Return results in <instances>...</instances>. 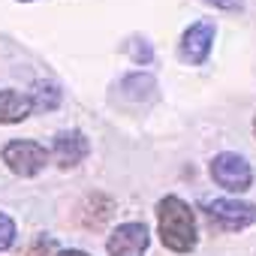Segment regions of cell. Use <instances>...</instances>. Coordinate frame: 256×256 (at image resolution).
<instances>
[{"label": "cell", "mask_w": 256, "mask_h": 256, "mask_svg": "<svg viewBox=\"0 0 256 256\" xmlns=\"http://www.w3.org/2000/svg\"><path fill=\"white\" fill-rule=\"evenodd\" d=\"M157 229L163 247H169L172 253H190L199 241L196 214L181 196H166L157 202Z\"/></svg>", "instance_id": "1"}, {"label": "cell", "mask_w": 256, "mask_h": 256, "mask_svg": "<svg viewBox=\"0 0 256 256\" xmlns=\"http://www.w3.org/2000/svg\"><path fill=\"white\" fill-rule=\"evenodd\" d=\"M0 157H4L6 169L18 178H36L46 163H48V151L40 145V142H30V139H12L4 145V151H0Z\"/></svg>", "instance_id": "2"}, {"label": "cell", "mask_w": 256, "mask_h": 256, "mask_svg": "<svg viewBox=\"0 0 256 256\" xmlns=\"http://www.w3.org/2000/svg\"><path fill=\"white\" fill-rule=\"evenodd\" d=\"M211 178L217 187L229 190V193H244L253 187V166L241 157V154H232V151H223L211 160L208 166Z\"/></svg>", "instance_id": "3"}, {"label": "cell", "mask_w": 256, "mask_h": 256, "mask_svg": "<svg viewBox=\"0 0 256 256\" xmlns=\"http://www.w3.org/2000/svg\"><path fill=\"white\" fill-rule=\"evenodd\" d=\"M205 214H208L211 226H217L223 232H241V229L256 223V205H250L244 199H214V202H205Z\"/></svg>", "instance_id": "4"}, {"label": "cell", "mask_w": 256, "mask_h": 256, "mask_svg": "<svg viewBox=\"0 0 256 256\" xmlns=\"http://www.w3.org/2000/svg\"><path fill=\"white\" fill-rule=\"evenodd\" d=\"M214 36H217V28L214 22L202 18L196 24H190L181 36V46H178V54L184 64L190 66H202L208 58H211V48H214Z\"/></svg>", "instance_id": "5"}, {"label": "cell", "mask_w": 256, "mask_h": 256, "mask_svg": "<svg viewBox=\"0 0 256 256\" xmlns=\"http://www.w3.org/2000/svg\"><path fill=\"white\" fill-rule=\"evenodd\" d=\"M148 244H151L148 226L139 223V220H133V223H120L108 235L106 250H108V256H145Z\"/></svg>", "instance_id": "6"}, {"label": "cell", "mask_w": 256, "mask_h": 256, "mask_svg": "<svg viewBox=\"0 0 256 256\" xmlns=\"http://www.w3.org/2000/svg\"><path fill=\"white\" fill-rule=\"evenodd\" d=\"M88 154H90V142L82 130H60L52 142L48 160H54L60 169H76Z\"/></svg>", "instance_id": "7"}, {"label": "cell", "mask_w": 256, "mask_h": 256, "mask_svg": "<svg viewBox=\"0 0 256 256\" xmlns=\"http://www.w3.org/2000/svg\"><path fill=\"white\" fill-rule=\"evenodd\" d=\"M34 114L28 94H18L12 88L0 90V124H22Z\"/></svg>", "instance_id": "8"}, {"label": "cell", "mask_w": 256, "mask_h": 256, "mask_svg": "<svg viewBox=\"0 0 256 256\" xmlns=\"http://www.w3.org/2000/svg\"><path fill=\"white\" fill-rule=\"evenodd\" d=\"M118 90L124 96H130L136 102H145V100H154L157 96V78L151 72H130V76H124Z\"/></svg>", "instance_id": "9"}, {"label": "cell", "mask_w": 256, "mask_h": 256, "mask_svg": "<svg viewBox=\"0 0 256 256\" xmlns=\"http://www.w3.org/2000/svg\"><path fill=\"white\" fill-rule=\"evenodd\" d=\"M28 100H30V108L34 112H54L60 106V100H64V90L54 82H36L30 88Z\"/></svg>", "instance_id": "10"}, {"label": "cell", "mask_w": 256, "mask_h": 256, "mask_svg": "<svg viewBox=\"0 0 256 256\" xmlns=\"http://www.w3.org/2000/svg\"><path fill=\"white\" fill-rule=\"evenodd\" d=\"M124 52L130 54L136 64H142V66H148L151 60H154V48H151V42L148 40H130L124 46Z\"/></svg>", "instance_id": "11"}, {"label": "cell", "mask_w": 256, "mask_h": 256, "mask_svg": "<svg viewBox=\"0 0 256 256\" xmlns=\"http://www.w3.org/2000/svg\"><path fill=\"white\" fill-rule=\"evenodd\" d=\"M12 244H16V220L0 211V253L10 250Z\"/></svg>", "instance_id": "12"}, {"label": "cell", "mask_w": 256, "mask_h": 256, "mask_svg": "<svg viewBox=\"0 0 256 256\" xmlns=\"http://www.w3.org/2000/svg\"><path fill=\"white\" fill-rule=\"evenodd\" d=\"M54 253H58V244L54 238H46V235H36L34 247L28 250V256H54Z\"/></svg>", "instance_id": "13"}, {"label": "cell", "mask_w": 256, "mask_h": 256, "mask_svg": "<svg viewBox=\"0 0 256 256\" xmlns=\"http://www.w3.org/2000/svg\"><path fill=\"white\" fill-rule=\"evenodd\" d=\"M205 4H211L214 10H223V12H238L244 6V0H205Z\"/></svg>", "instance_id": "14"}, {"label": "cell", "mask_w": 256, "mask_h": 256, "mask_svg": "<svg viewBox=\"0 0 256 256\" xmlns=\"http://www.w3.org/2000/svg\"><path fill=\"white\" fill-rule=\"evenodd\" d=\"M54 256H88L84 250H60V253H54Z\"/></svg>", "instance_id": "15"}, {"label": "cell", "mask_w": 256, "mask_h": 256, "mask_svg": "<svg viewBox=\"0 0 256 256\" xmlns=\"http://www.w3.org/2000/svg\"><path fill=\"white\" fill-rule=\"evenodd\" d=\"M253 133H256V114H253Z\"/></svg>", "instance_id": "16"}, {"label": "cell", "mask_w": 256, "mask_h": 256, "mask_svg": "<svg viewBox=\"0 0 256 256\" xmlns=\"http://www.w3.org/2000/svg\"><path fill=\"white\" fill-rule=\"evenodd\" d=\"M24 4H28V0H24Z\"/></svg>", "instance_id": "17"}]
</instances>
